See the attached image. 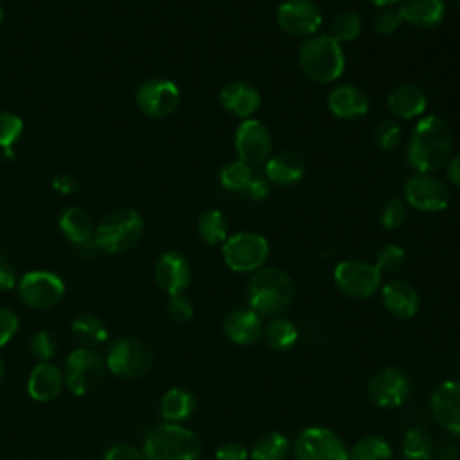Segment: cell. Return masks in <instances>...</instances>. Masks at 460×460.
Segmentation results:
<instances>
[{
    "mask_svg": "<svg viewBox=\"0 0 460 460\" xmlns=\"http://www.w3.org/2000/svg\"><path fill=\"white\" fill-rule=\"evenodd\" d=\"M262 338L271 350L286 352L295 347L298 340V329L289 318L275 316V318H270V322L264 325Z\"/></svg>",
    "mask_w": 460,
    "mask_h": 460,
    "instance_id": "obj_30",
    "label": "cell"
},
{
    "mask_svg": "<svg viewBox=\"0 0 460 460\" xmlns=\"http://www.w3.org/2000/svg\"><path fill=\"white\" fill-rule=\"evenodd\" d=\"M59 228L63 235L75 246H93L95 228L90 216L79 207H66L59 214Z\"/></svg>",
    "mask_w": 460,
    "mask_h": 460,
    "instance_id": "obj_27",
    "label": "cell"
},
{
    "mask_svg": "<svg viewBox=\"0 0 460 460\" xmlns=\"http://www.w3.org/2000/svg\"><path fill=\"white\" fill-rule=\"evenodd\" d=\"M410 390L411 385L408 376L395 367H385L377 370L367 386V394L372 404L383 410L402 406L410 397Z\"/></svg>",
    "mask_w": 460,
    "mask_h": 460,
    "instance_id": "obj_14",
    "label": "cell"
},
{
    "mask_svg": "<svg viewBox=\"0 0 460 460\" xmlns=\"http://www.w3.org/2000/svg\"><path fill=\"white\" fill-rule=\"evenodd\" d=\"M18 295L32 309H49L65 295L63 280L52 271H29L18 282Z\"/></svg>",
    "mask_w": 460,
    "mask_h": 460,
    "instance_id": "obj_15",
    "label": "cell"
},
{
    "mask_svg": "<svg viewBox=\"0 0 460 460\" xmlns=\"http://www.w3.org/2000/svg\"><path fill=\"white\" fill-rule=\"evenodd\" d=\"M198 234L207 244H223L228 237L226 216L219 210H205L198 219Z\"/></svg>",
    "mask_w": 460,
    "mask_h": 460,
    "instance_id": "obj_33",
    "label": "cell"
},
{
    "mask_svg": "<svg viewBox=\"0 0 460 460\" xmlns=\"http://www.w3.org/2000/svg\"><path fill=\"white\" fill-rule=\"evenodd\" d=\"M270 187H271V183L268 181V178H266L264 174L255 172L253 178H252V181L248 183L244 194H246L250 199L259 201V199H264V198L270 194Z\"/></svg>",
    "mask_w": 460,
    "mask_h": 460,
    "instance_id": "obj_47",
    "label": "cell"
},
{
    "mask_svg": "<svg viewBox=\"0 0 460 460\" xmlns=\"http://www.w3.org/2000/svg\"><path fill=\"white\" fill-rule=\"evenodd\" d=\"M453 131L438 115H426L417 120L408 140L406 158L415 172H431L446 167L451 158Z\"/></svg>",
    "mask_w": 460,
    "mask_h": 460,
    "instance_id": "obj_1",
    "label": "cell"
},
{
    "mask_svg": "<svg viewBox=\"0 0 460 460\" xmlns=\"http://www.w3.org/2000/svg\"><path fill=\"white\" fill-rule=\"evenodd\" d=\"M404 201L419 212H442L451 203L449 185L431 172H415L402 187Z\"/></svg>",
    "mask_w": 460,
    "mask_h": 460,
    "instance_id": "obj_11",
    "label": "cell"
},
{
    "mask_svg": "<svg viewBox=\"0 0 460 460\" xmlns=\"http://www.w3.org/2000/svg\"><path fill=\"white\" fill-rule=\"evenodd\" d=\"M322 11L313 0H284L277 7V25L293 38H309L322 27Z\"/></svg>",
    "mask_w": 460,
    "mask_h": 460,
    "instance_id": "obj_13",
    "label": "cell"
},
{
    "mask_svg": "<svg viewBox=\"0 0 460 460\" xmlns=\"http://www.w3.org/2000/svg\"><path fill=\"white\" fill-rule=\"evenodd\" d=\"M102 460H144L140 449L129 444H115L102 455Z\"/></svg>",
    "mask_w": 460,
    "mask_h": 460,
    "instance_id": "obj_46",
    "label": "cell"
},
{
    "mask_svg": "<svg viewBox=\"0 0 460 460\" xmlns=\"http://www.w3.org/2000/svg\"><path fill=\"white\" fill-rule=\"evenodd\" d=\"M295 284L279 266H262L246 284L248 307L261 318L282 316L293 304Z\"/></svg>",
    "mask_w": 460,
    "mask_h": 460,
    "instance_id": "obj_2",
    "label": "cell"
},
{
    "mask_svg": "<svg viewBox=\"0 0 460 460\" xmlns=\"http://www.w3.org/2000/svg\"><path fill=\"white\" fill-rule=\"evenodd\" d=\"M18 327H20V320L14 314V311L7 307H0V349L14 338V334L18 332Z\"/></svg>",
    "mask_w": 460,
    "mask_h": 460,
    "instance_id": "obj_44",
    "label": "cell"
},
{
    "mask_svg": "<svg viewBox=\"0 0 460 460\" xmlns=\"http://www.w3.org/2000/svg\"><path fill=\"white\" fill-rule=\"evenodd\" d=\"M264 322L262 318L250 307L232 309L223 320L225 336L241 347L252 345L262 338Z\"/></svg>",
    "mask_w": 460,
    "mask_h": 460,
    "instance_id": "obj_20",
    "label": "cell"
},
{
    "mask_svg": "<svg viewBox=\"0 0 460 460\" xmlns=\"http://www.w3.org/2000/svg\"><path fill=\"white\" fill-rule=\"evenodd\" d=\"M0 22H2V7H0Z\"/></svg>",
    "mask_w": 460,
    "mask_h": 460,
    "instance_id": "obj_53",
    "label": "cell"
},
{
    "mask_svg": "<svg viewBox=\"0 0 460 460\" xmlns=\"http://www.w3.org/2000/svg\"><path fill=\"white\" fill-rule=\"evenodd\" d=\"M295 460H349V447L343 438L329 428H304L291 447Z\"/></svg>",
    "mask_w": 460,
    "mask_h": 460,
    "instance_id": "obj_8",
    "label": "cell"
},
{
    "mask_svg": "<svg viewBox=\"0 0 460 460\" xmlns=\"http://www.w3.org/2000/svg\"><path fill=\"white\" fill-rule=\"evenodd\" d=\"M402 23V18L397 11V7H379L372 18V27L377 34L381 36H390L394 34Z\"/></svg>",
    "mask_w": 460,
    "mask_h": 460,
    "instance_id": "obj_41",
    "label": "cell"
},
{
    "mask_svg": "<svg viewBox=\"0 0 460 460\" xmlns=\"http://www.w3.org/2000/svg\"><path fill=\"white\" fill-rule=\"evenodd\" d=\"M65 385L63 372L50 361L38 363L27 379V392L34 401L49 402L54 401Z\"/></svg>",
    "mask_w": 460,
    "mask_h": 460,
    "instance_id": "obj_25",
    "label": "cell"
},
{
    "mask_svg": "<svg viewBox=\"0 0 460 460\" xmlns=\"http://www.w3.org/2000/svg\"><path fill=\"white\" fill-rule=\"evenodd\" d=\"M142 455L144 460H199L201 442L181 424L164 422L147 431Z\"/></svg>",
    "mask_w": 460,
    "mask_h": 460,
    "instance_id": "obj_4",
    "label": "cell"
},
{
    "mask_svg": "<svg viewBox=\"0 0 460 460\" xmlns=\"http://www.w3.org/2000/svg\"><path fill=\"white\" fill-rule=\"evenodd\" d=\"M155 280L169 296L183 293L190 282V264L180 252H165L155 264Z\"/></svg>",
    "mask_w": 460,
    "mask_h": 460,
    "instance_id": "obj_18",
    "label": "cell"
},
{
    "mask_svg": "<svg viewBox=\"0 0 460 460\" xmlns=\"http://www.w3.org/2000/svg\"><path fill=\"white\" fill-rule=\"evenodd\" d=\"M332 280L338 291L349 298H370L381 288L379 270L361 259H345L336 264Z\"/></svg>",
    "mask_w": 460,
    "mask_h": 460,
    "instance_id": "obj_9",
    "label": "cell"
},
{
    "mask_svg": "<svg viewBox=\"0 0 460 460\" xmlns=\"http://www.w3.org/2000/svg\"><path fill=\"white\" fill-rule=\"evenodd\" d=\"M386 104L395 119L413 120L424 115L428 108V97L424 90L415 84H399L388 93Z\"/></svg>",
    "mask_w": 460,
    "mask_h": 460,
    "instance_id": "obj_24",
    "label": "cell"
},
{
    "mask_svg": "<svg viewBox=\"0 0 460 460\" xmlns=\"http://www.w3.org/2000/svg\"><path fill=\"white\" fill-rule=\"evenodd\" d=\"M223 261L235 273H253L270 257V243L257 232H237L223 243Z\"/></svg>",
    "mask_w": 460,
    "mask_h": 460,
    "instance_id": "obj_6",
    "label": "cell"
},
{
    "mask_svg": "<svg viewBox=\"0 0 460 460\" xmlns=\"http://www.w3.org/2000/svg\"><path fill=\"white\" fill-rule=\"evenodd\" d=\"M72 334L86 349L102 345L108 340V329L95 314H79L72 322Z\"/></svg>",
    "mask_w": 460,
    "mask_h": 460,
    "instance_id": "obj_31",
    "label": "cell"
},
{
    "mask_svg": "<svg viewBox=\"0 0 460 460\" xmlns=\"http://www.w3.org/2000/svg\"><path fill=\"white\" fill-rule=\"evenodd\" d=\"M167 313H169V316L174 322L185 323V322H189L194 316V305H192V302H190V298L187 295L178 293V295H172L169 298Z\"/></svg>",
    "mask_w": 460,
    "mask_h": 460,
    "instance_id": "obj_43",
    "label": "cell"
},
{
    "mask_svg": "<svg viewBox=\"0 0 460 460\" xmlns=\"http://www.w3.org/2000/svg\"><path fill=\"white\" fill-rule=\"evenodd\" d=\"M16 284V273L11 264L0 261V291L13 289Z\"/></svg>",
    "mask_w": 460,
    "mask_h": 460,
    "instance_id": "obj_48",
    "label": "cell"
},
{
    "mask_svg": "<svg viewBox=\"0 0 460 460\" xmlns=\"http://www.w3.org/2000/svg\"><path fill=\"white\" fill-rule=\"evenodd\" d=\"M104 363L111 374L122 379H137L153 367V350L144 340L120 338L110 345Z\"/></svg>",
    "mask_w": 460,
    "mask_h": 460,
    "instance_id": "obj_7",
    "label": "cell"
},
{
    "mask_svg": "<svg viewBox=\"0 0 460 460\" xmlns=\"http://www.w3.org/2000/svg\"><path fill=\"white\" fill-rule=\"evenodd\" d=\"M304 75L314 83L329 84L345 72V54L329 34H314L302 41L296 54Z\"/></svg>",
    "mask_w": 460,
    "mask_h": 460,
    "instance_id": "obj_3",
    "label": "cell"
},
{
    "mask_svg": "<svg viewBox=\"0 0 460 460\" xmlns=\"http://www.w3.org/2000/svg\"><path fill=\"white\" fill-rule=\"evenodd\" d=\"M237 160L248 165H261L273 155V137L264 122L259 119H244L234 137Z\"/></svg>",
    "mask_w": 460,
    "mask_h": 460,
    "instance_id": "obj_12",
    "label": "cell"
},
{
    "mask_svg": "<svg viewBox=\"0 0 460 460\" xmlns=\"http://www.w3.org/2000/svg\"><path fill=\"white\" fill-rule=\"evenodd\" d=\"M361 29H363V20L358 13L341 11L332 18L329 25V36L341 45L345 41L356 40L361 34Z\"/></svg>",
    "mask_w": 460,
    "mask_h": 460,
    "instance_id": "obj_35",
    "label": "cell"
},
{
    "mask_svg": "<svg viewBox=\"0 0 460 460\" xmlns=\"http://www.w3.org/2000/svg\"><path fill=\"white\" fill-rule=\"evenodd\" d=\"M29 350H31L32 358H36L40 363L41 361H49L56 354V340H54V336L50 332L40 331V332H36L31 338Z\"/></svg>",
    "mask_w": 460,
    "mask_h": 460,
    "instance_id": "obj_42",
    "label": "cell"
},
{
    "mask_svg": "<svg viewBox=\"0 0 460 460\" xmlns=\"http://www.w3.org/2000/svg\"><path fill=\"white\" fill-rule=\"evenodd\" d=\"M374 142L381 151H392L401 142V128L395 120L385 119L374 129Z\"/></svg>",
    "mask_w": 460,
    "mask_h": 460,
    "instance_id": "obj_40",
    "label": "cell"
},
{
    "mask_svg": "<svg viewBox=\"0 0 460 460\" xmlns=\"http://www.w3.org/2000/svg\"><path fill=\"white\" fill-rule=\"evenodd\" d=\"M255 171L252 165L241 162V160H234L228 162L226 165H223L221 172H219V183L232 192H244L248 183L252 181Z\"/></svg>",
    "mask_w": 460,
    "mask_h": 460,
    "instance_id": "obj_36",
    "label": "cell"
},
{
    "mask_svg": "<svg viewBox=\"0 0 460 460\" xmlns=\"http://www.w3.org/2000/svg\"><path fill=\"white\" fill-rule=\"evenodd\" d=\"M394 449L381 435H365L349 447V460H392Z\"/></svg>",
    "mask_w": 460,
    "mask_h": 460,
    "instance_id": "obj_32",
    "label": "cell"
},
{
    "mask_svg": "<svg viewBox=\"0 0 460 460\" xmlns=\"http://www.w3.org/2000/svg\"><path fill=\"white\" fill-rule=\"evenodd\" d=\"M446 176L449 185L460 189V155H455L446 164Z\"/></svg>",
    "mask_w": 460,
    "mask_h": 460,
    "instance_id": "obj_49",
    "label": "cell"
},
{
    "mask_svg": "<svg viewBox=\"0 0 460 460\" xmlns=\"http://www.w3.org/2000/svg\"><path fill=\"white\" fill-rule=\"evenodd\" d=\"M180 104L178 86L164 77L149 79L137 90L138 110L151 119H164L171 115Z\"/></svg>",
    "mask_w": 460,
    "mask_h": 460,
    "instance_id": "obj_16",
    "label": "cell"
},
{
    "mask_svg": "<svg viewBox=\"0 0 460 460\" xmlns=\"http://www.w3.org/2000/svg\"><path fill=\"white\" fill-rule=\"evenodd\" d=\"M293 444L280 431H266L259 435L250 449L252 460H286L291 455Z\"/></svg>",
    "mask_w": 460,
    "mask_h": 460,
    "instance_id": "obj_29",
    "label": "cell"
},
{
    "mask_svg": "<svg viewBox=\"0 0 460 460\" xmlns=\"http://www.w3.org/2000/svg\"><path fill=\"white\" fill-rule=\"evenodd\" d=\"M455 2H456V5H458V7H460V0H455Z\"/></svg>",
    "mask_w": 460,
    "mask_h": 460,
    "instance_id": "obj_54",
    "label": "cell"
},
{
    "mask_svg": "<svg viewBox=\"0 0 460 460\" xmlns=\"http://www.w3.org/2000/svg\"><path fill=\"white\" fill-rule=\"evenodd\" d=\"M264 176L273 185L291 187L305 176V164L295 151H279L266 160Z\"/></svg>",
    "mask_w": 460,
    "mask_h": 460,
    "instance_id": "obj_23",
    "label": "cell"
},
{
    "mask_svg": "<svg viewBox=\"0 0 460 460\" xmlns=\"http://www.w3.org/2000/svg\"><path fill=\"white\" fill-rule=\"evenodd\" d=\"M406 221V203L401 198H388L379 210V223L386 230H397Z\"/></svg>",
    "mask_w": 460,
    "mask_h": 460,
    "instance_id": "obj_38",
    "label": "cell"
},
{
    "mask_svg": "<svg viewBox=\"0 0 460 460\" xmlns=\"http://www.w3.org/2000/svg\"><path fill=\"white\" fill-rule=\"evenodd\" d=\"M221 106L234 117L252 119V115L261 108V93L255 86L244 81H230L219 92Z\"/></svg>",
    "mask_w": 460,
    "mask_h": 460,
    "instance_id": "obj_22",
    "label": "cell"
},
{
    "mask_svg": "<svg viewBox=\"0 0 460 460\" xmlns=\"http://www.w3.org/2000/svg\"><path fill=\"white\" fill-rule=\"evenodd\" d=\"M196 410V397L190 390L187 388H169L162 401H160V415L164 417L165 422L171 424H181L187 420Z\"/></svg>",
    "mask_w": 460,
    "mask_h": 460,
    "instance_id": "obj_28",
    "label": "cell"
},
{
    "mask_svg": "<svg viewBox=\"0 0 460 460\" xmlns=\"http://www.w3.org/2000/svg\"><path fill=\"white\" fill-rule=\"evenodd\" d=\"M435 422L453 435H460V381L447 379L435 386L429 397Z\"/></svg>",
    "mask_w": 460,
    "mask_h": 460,
    "instance_id": "obj_17",
    "label": "cell"
},
{
    "mask_svg": "<svg viewBox=\"0 0 460 460\" xmlns=\"http://www.w3.org/2000/svg\"><path fill=\"white\" fill-rule=\"evenodd\" d=\"M54 187L59 192H70V190L75 189V180L70 178V176H56L54 178Z\"/></svg>",
    "mask_w": 460,
    "mask_h": 460,
    "instance_id": "obj_50",
    "label": "cell"
},
{
    "mask_svg": "<svg viewBox=\"0 0 460 460\" xmlns=\"http://www.w3.org/2000/svg\"><path fill=\"white\" fill-rule=\"evenodd\" d=\"M22 131H23V122L18 115L11 111L0 113V147H4L5 153H11V147L20 138Z\"/></svg>",
    "mask_w": 460,
    "mask_h": 460,
    "instance_id": "obj_39",
    "label": "cell"
},
{
    "mask_svg": "<svg viewBox=\"0 0 460 460\" xmlns=\"http://www.w3.org/2000/svg\"><path fill=\"white\" fill-rule=\"evenodd\" d=\"M397 11L402 22L417 29H433L442 23L446 16L444 0H399Z\"/></svg>",
    "mask_w": 460,
    "mask_h": 460,
    "instance_id": "obj_26",
    "label": "cell"
},
{
    "mask_svg": "<svg viewBox=\"0 0 460 460\" xmlns=\"http://www.w3.org/2000/svg\"><path fill=\"white\" fill-rule=\"evenodd\" d=\"M401 451L406 460H431L435 453V444L424 429L411 428L402 437Z\"/></svg>",
    "mask_w": 460,
    "mask_h": 460,
    "instance_id": "obj_34",
    "label": "cell"
},
{
    "mask_svg": "<svg viewBox=\"0 0 460 460\" xmlns=\"http://www.w3.org/2000/svg\"><path fill=\"white\" fill-rule=\"evenodd\" d=\"M214 456H216V460H248L250 449L241 442L230 440V442H223L216 449Z\"/></svg>",
    "mask_w": 460,
    "mask_h": 460,
    "instance_id": "obj_45",
    "label": "cell"
},
{
    "mask_svg": "<svg viewBox=\"0 0 460 460\" xmlns=\"http://www.w3.org/2000/svg\"><path fill=\"white\" fill-rule=\"evenodd\" d=\"M368 2L379 9V7H390V5H395L399 0H368Z\"/></svg>",
    "mask_w": 460,
    "mask_h": 460,
    "instance_id": "obj_51",
    "label": "cell"
},
{
    "mask_svg": "<svg viewBox=\"0 0 460 460\" xmlns=\"http://www.w3.org/2000/svg\"><path fill=\"white\" fill-rule=\"evenodd\" d=\"M381 300L385 309L397 320H411L420 307L417 289L402 279L386 282L381 289Z\"/></svg>",
    "mask_w": 460,
    "mask_h": 460,
    "instance_id": "obj_21",
    "label": "cell"
},
{
    "mask_svg": "<svg viewBox=\"0 0 460 460\" xmlns=\"http://www.w3.org/2000/svg\"><path fill=\"white\" fill-rule=\"evenodd\" d=\"M2 377H4V361L0 358V381H2Z\"/></svg>",
    "mask_w": 460,
    "mask_h": 460,
    "instance_id": "obj_52",
    "label": "cell"
},
{
    "mask_svg": "<svg viewBox=\"0 0 460 460\" xmlns=\"http://www.w3.org/2000/svg\"><path fill=\"white\" fill-rule=\"evenodd\" d=\"M104 370L106 363L93 349L79 347L66 358L65 385L74 395H86L102 383Z\"/></svg>",
    "mask_w": 460,
    "mask_h": 460,
    "instance_id": "obj_10",
    "label": "cell"
},
{
    "mask_svg": "<svg viewBox=\"0 0 460 460\" xmlns=\"http://www.w3.org/2000/svg\"><path fill=\"white\" fill-rule=\"evenodd\" d=\"M368 95L363 88L343 83L331 90L327 97V108L331 113L341 120H356L368 113Z\"/></svg>",
    "mask_w": 460,
    "mask_h": 460,
    "instance_id": "obj_19",
    "label": "cell"
},
{
    "mask_svg": "<svg viewBox=\"0 0 460 460\" xmlns=\"http://www.w3.org/2000/svg\"><path fill=\"white\" fill-rule=\"evenodd\" d=\"M406 252L399 244H385L377 255L374 266L379 270V273H395L404 266Z\"/></svg>",
    "mask_w": 460,
    "mask_h": 460,
    "instance_id": "obj_37",
    "label": "cell"
},
{
    "mask_svg": "<svg viewBox=\"0 0 460 460\" xmlns=\"http://www.w3.org/2000/svg\"><path fill=\"white\" fill-rule=\"evenodd\" d=\"M144 232V221L133 208H119L108 214L93 234V246L106 253H124L131 250Z\"/></svg>",
    "mask_w": 460,
    "mask_h": 460,
    "instance_id": "obj_5",
    "label": "cell"
}]
</instances>
